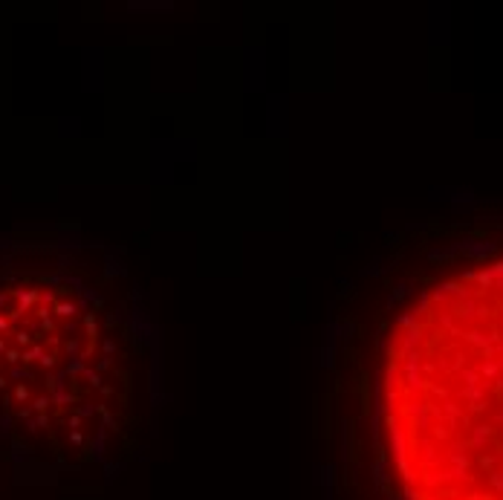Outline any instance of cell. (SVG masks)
<instances>
[{"label":"cell","mask_w":503,"mask_h":500,"mask_svg":"<svg viewBox=\"0 0 503 500\" xmlns=\"http://www.w3.org/2000/svg\"><path fill=\"white\" fill-rule=\"evenodd\" d=\"M151 339L107 255L75 243L0 246V437L64 471L136 448Z\"/></svg>","instance_id":"6da1fadb"},{"label":"cell","mask_w":503,"mask_h":500,"mask_svg":"<svg viewBox=\"0 0 503 500\" xmlns=\"http://www.w3.org/2000/svg\"><path fill=\"white\" fill-rule=\"evenodd\" d=\"M373 384L387 500H503V252L405 298Z\"/></svg>","instance_id":"7a4b0ae2"}]
</instances>
